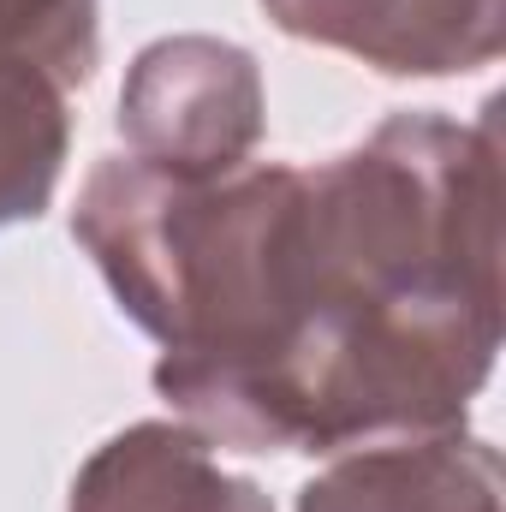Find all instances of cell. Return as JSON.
<instances>
[{"label":"cell","instance_id":"6da1fadb","mask_svg":"<svg viewBox=\"0 0 506 512\" xmlns=\"http://www.w3.org/2000/svg\"><path fill=\"white\" fill-rule=\"evenodd\" d=\"M126 316L155 387L233 453H340L465 423L501 352V126L393 114L322 167L167 185Z\"/></svg>","mask_w":506,"mask_h":512},{"label":"cell","instance_id":"7a4b0ae2","mask_svg":"<svg viewBox=\"0 0 506 512\" xmlns=\"http://www.w3.org/2000/svg\"><path fill=\"white\" fill-rule=\"evenodd\" d=\"M262 72L239 42L161 36L126 72L120 131L137 161L179 179H221L262 143Z\"/></svg>","mask_w":506,"mask_h":512},{"label":"cell","instance_id":"3957f363","mask_svg":"<svg viewBox=\"0 0 506 512\" xmlns=\"http://www.w3.org/2000/svg\"><path fill=\"white\" fill-rule=\"evenodd\" d=\"M262 12L393 78L477 72L506 42V0H262Z\"/></svg>","mask_w":506,"mask_h":512},{"label":"cell","instance_id":"277c9868","mask_svg":"<svg viewBox=\"0 0 506 512\" xmlns=\"http://www.w3.org/2000/svg\"><path fill=\"white\" fill-rule=\"evenodd\" d=\"M298 512H501V453L483 435H387L298 489Z\"/></svg>","mask_w":506,"mask_h":512},{"label":"cell","instance_id":"5b68a950","mask_svg":"<svg viewBox=\"0 0 506 512\" xmlns=\"http://www.w3.org/2000/svg\"><path fill=\"white\" fill-rule=\"evenodd\" d=\"M72 512H274L268 495L227 477L191 423H137L90 453Z\"/></svg>","mask_w":506,"mask_h":512},{"label":"cell","instance_id":"8992f818","mask_svg":"<svg viewBox=\"0 0 506 512\" xmlns=\"http://www.w3.org/2000/svg\"><path fill=\"white\" fill-rule=\"evenodd\" d=\"M66 90L30 66L0 60V227L36 221L66 167Z\"/></svg>","mask_w":506,"mask_h":512},{"label":"cell","instance_id":"52a82bcc","mask_svg":"<svg viewBox=\"0 0 506 512\" xmlns=\"http://www.w3.org/2000/svg\"><path fill=\"white\" fill-rule=\"evenodd\" d=\"M0 60L30 66L60 90L90 84L102 60L96 0H0Z\"/></svg>","mask_w":506,"mask_h":512}]
</instances>
